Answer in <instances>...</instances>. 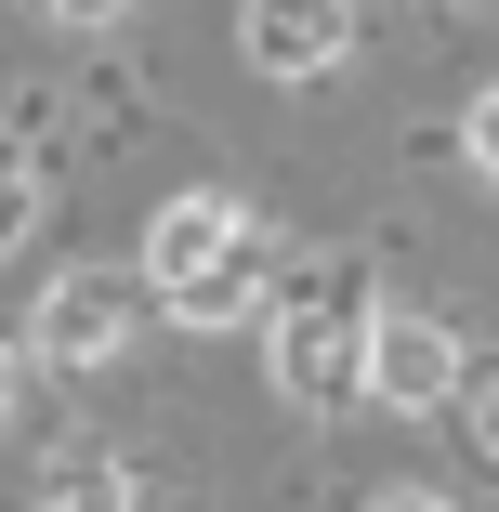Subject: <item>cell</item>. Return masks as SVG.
I'll return each mask as SVG.
<instances>
[{"label": "cell", "mask_w": 499, "mask_h": 512, "mask_svg": "<svg viewBox=\"0 0 499 512\" xmlns=\"http://www.w3.org/2000/svg\"><path fill=\"white\" fill-rule=\"evenodd\" d=\"M263 224L237 211V197H171L158 211V237H145V289L171 302L184 329H224V316H250V289H263Z\"/></svg>", "instance_id": "obj_1"}, {"label": "cell", "mask_w": 499, "mask_h": 512, "mask_svg": "<svg viewBox=\"0 0 499 512\" xmlns=\"http://www.w3.org/2000/svg\"><path fill=\"white\" fill-rule=\"evenodd\" d=\"M368 276L355 263H303L289 276V302H276V381L303 394V407H342V394H368Z\"/></svg>", "instance_id": "obj_2"}, {"label": "cell", "mask_w": 499, "mask_h": 512, "mask_svg": "<svg viewBox=\"0 0 499 512\" xmlns=\"http://www.w3.org/2000/svg\"><path fill=\"white\" fill-rule=\"evenodd\" d=\"M132 316H145L132 276H53V289H40V355H53V368H106V355L132 342Z\"/></svg>", "instance_id": "obj_3"}, {"label": "cell", "mask_w": 499, "mask_h": 512, "mask_svg": "<svg viewBox=\"0 0 499 512\" xmlns=\"http://www.w3.org/2000/svg\"><path fill=\"white\" fill-rule=\"evenodd\" d=\"M368 394L381 407H447L460 394V342L434 316H368Z\"/></svg>", "instance_id": "obj_4"}, {"label": "cell", "mask_w": 499, "mask_h": 512, "mask_svg": "<svg viewBox=\"0 0 499 512\" xmlns=\"http://www.w3.org/2000/svg\"><path fill=\"white\" fill-rule=\"evenodd\" d=\"M250 53H263L276 79H316V66L342 53V14H329V0H250Z\"/></svg>", "instance_id": "obj_5"}, {"label": "cell", "mask_w": 499, "mask_h": 512, "mask_svg": "<svg viewBox=\"0 0 499 512\" xmlns=\"http://www.w3.org/2000/svg\"><path fill=\"white\" fill-rule=\"evenodd\" d=\"M40 512H132V473H119L106 447H79V460L40 473Z\"/></svg>", "instance_id": "obj_6"}, {"label": "cell", "mask_w": 499, "mask_h": 512, "mask_svg": "<svg viewBox=\"0 0 499 512\" xmlns=\"http://www.w3.org/2000/svg\"><path fill=\"white\" fill-rule=\"evenodd\" d=\"M14 224H27V145L0 132V237H14Z\"/></svg>", "instance_id": "obj_7"}, {"label": "cell", "mask_w": 499, "mask_h": 512, "mask_svg": "<svg viewBox=\"0 0 499 512\" xmlns=\"http://www.w3.org/2000/svg\"><path fill=\"white\" fill-rule=\"evenodd\" d=\"M473 447L499 460V368H486V394H473Z\"/></svg>", "instance_id": "obj_8"}, {"label": "cell", "mask_w": 499, "mask_h": 512, "mask_svg": "<svg viewBox=\"0 0 499 512\" xmlns=\"http://www.w3.org/2000/svg\"><path fill=\"white\" fill-rule=\"evenodd\" d=\"M473 158H486V184H499V92L473 106Z\"/></svg>", "instance_id": "obj_9"}, {"label": "cell", "mask_w": 499, "mask_h": 512, "mask_svg": "<svg viewBox=\"0 0 499 512\" xmlns=\"http://www.w3.org/2000/svg\"><path fill=\"white\" fill-rule=\"evenodd\" d=\"M40 14H53V27H106L119 0H40Z\"/></svg>", "instance_id": "obj_10"}, {"label": "cell", "mask_w": 499, "mask_h": 512, "mask_svg": "<svg viewBox=\"0 0 499 512\" xmlns=\"http://www.w3.org/2000/svg\"><path fill=\"white\" fill-rule=\"evenodd\" d=\"M368 512H447V499H421V486H394V499H368Z\"/></svg>", "instance_id": "obj_11"}, {"label": "cell", "mask_w": 499, "mask_h": 512, "mask_svg": "<svg viewBox=\"0 0 499 512\" xmlns=\"http://www.w3.org/2000/svg\"><path fill=\"white\" fill-rule=\"evenodd\" d=\"M0 407H14V355H0Z\"/></svg>", "instance_id": "obj_12"}]
</instances>
